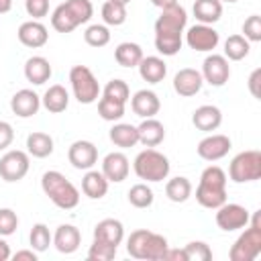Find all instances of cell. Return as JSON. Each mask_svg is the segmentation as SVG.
Wrapping results in <instances>:
<instances>
[{"label":"cell","instance_id":"1f68e13d","mask_svg":"<svg viewBox=\"0 0 261 261\" xmlns=\"http://www.w3.org/2000/svg\"><path fill=\"white\" fill-rule=\"evenodd\" d=\"M110 141L120 147V149H128V147H135L139 143V133H137V126L133 124H126V122H118L110 128Z\"/></svg>","mask_w":261,"mask_h":261},{"label":"cell","instance_id":"f35d334b","mask_svg":"<svg viewBox=\"0 0 261 261\" xmlns=\"http://www.w3.org/2000/svg\"><path fill=\"white\" fill-rule=\"evenodd\" d=\"M84 41L90 47H98L100 49V47H104V45L110 43V31L104 24H90L86 29V33H84Z\"/></svg>","mask_w":261,"mask_h":261},{"label":"cell","instance_id":"ba28073f","mask_svg":"<svg viewBox=\"0 0 261 261\" xmlns=\"http://www.w3.org/2000/svg\"><path fill=\"white\" fill-rule=\"evenodd\" d=\"M69 82H71V90L73 96L80 104H92L98 100L100 96V84L94 77L92 69L86 65H73L69 71Z\"/></svg>","mask_w":261,"mask_h":261},{"label":"cell","instance_id":"44dd1931","mask_svg":"<svg viewBox=\"0 0 261 261\" xmlns=\"http://www.w3.org/2000/svg\"><path fill=\"white\" fill-rule=\"evenodd\" d=\"M220 122H222V112H220V108H216L212 104H204V106L196 108L192 114V124L204 133L216 130L220 126Z\"/></svg>","mask_w":261,"mask_h":261},{"label":"cell","instance_id":"f5cc1de1","mask_svg":"<svg viewBox=\"0 0 261 261\" xmlns=\"http://www.w3.org/2000/svg\"><path fill=\"white\" fill-rule=\"evenodd\" d=\"M12 8V0H0V14H6Z\"/></svg>","mask_w":261,"mask_h":261},{"label":"cell","instance_id":"8d00e7d4","mask_svg":"<svg viewBox=\"0 0 261 261\" xmlns=\"http://www.w3.org/2000/svg\"><path fill=\"white\" fill-rule=\"evenodd\" d=\"M98 114H100L104 120H110V122L120 120V118L124 116V104L102 96V98L98 100Z\"/></svg>","mask_w":261,"mask_h":261},{"label":"cell","instance_id":"d6a6232c","mask_svg":"<svg viewBox=\"0 0 261 261\" xmlns=\"http://www.w3.org/2000/svg\"><path fill=\"white\" fill-rule=\"evenodd\" d=\"M165 196L171 200V202H186L190 196H192V184L188 177L184 175H177V177H171L167 184H165Z\"/></svg>","mask_w":261,"mask_h":261},{"label":"cell","instance_id":"7bdbcfd3","mask_svg":"<svg viewBox=\"0 0 261 261\" xmlns=\"http://www.w3.org/2000/svg\"><path fill=\"white\" fill-rule=\"evenodd\" d=\"M18 226V216L12 208H0V237H10Z\"/></svg>","mask_w":261,"mask_h":261},{"label":"cell","instance_id":"ffe728a7","mask_svg":"<svg viewBox=\"0 0 261 261\" xmlns=\"http://www.w3.org/2000/svg\"><path fill=\"white\" fill-rule=\"evenodd\" d=\"M130 108L141 118H153L159 112L161 102H159V98H157L155 92H151V90H139L130 98Z\"/></svg>","mask_w":261,"mask_h":261},{"label":"cell","instance_id":"f6af8a7d","mask_svg":"<svg viewBox=\"0 0 261 261\" xmlns=\"http://www.w3.org/2000/svg\"><path fill=\"white\" fill-rule=\"evenodd\" d=\"M24 8H27L29 16L43 18L49 12V0H24Z\"/></svg>","mask_w":261,"mask_h":261},{"label":"cell","instance_id":"484cf974","mask_svg":"<svg viewBox=\"0 0 261 261\" xmlns=\"http://www.w3.org/2000/svg\"><path fill=\"white\" fill-rule=\"evenodd\" d=\"M137 133H139V143H143L145 147H157L165 139V128L155 118H145L137 126Z\"/></svg>","mask_w":261,"mask_h":261},{"label":"cell","instance_id":"11a10c76","mask_svg":"<svg viewBox=\"0 0 261 261\" xmlns=\"http://www.w3.org/2000/svg\"><path fill=\"white\" fill-rule=\"evenodd\" d=\"M220 2H228L230 4V2H237V0H220Z\"/></svg>","mask_w":261,"mask_h":261},{"label":"cell","instance_id":"8fae6325","mask_svg":"<svg viewBox=\"0 0 261 261\" xmlns=\"http://www.w3.org/2000/svg\"><path fill=\"white\" fill-rule=\"evenodd\" d=\"M29 155L24 151H8L0 159V177L4 181H20L29 171Z\"/></svg>","mask_w":261,"mask_h":261},{"label":"cell","instance_id":"6da1fadb","mask_svg":"<svg viewBox=\"0 0 261 261\" xmlns=\"http://www.w3.org/2000/svg\"><path fill=\"white\" fill-rule=\"evenodd\" d=\"M188 14L179 4L161 8L159 18L155 20V49L161 55H175L181 49V33L186 29Z\"/></svg>","mask_w":261,"mask_h":261},{"label":"cell","instance_id":"60d3db41","mask_svg":"<svg viewBox=\"0 0 261 261\" xmlns=\"http://www.w3.org/2000/svg\"><path fill=\"white\" fill-rule=\"evenodd\" d=\"M184 255L186 261H210L212 259V251L204 241H192L184 247Z\"/></svg>","mask_w":261,"mask_h":261},{"label":"cell","instance_id":"836d02e7","mask_svg":"<svg viewBox=\"0 0 261 261\" xmlns=\"http://www.w3.org/2000/svg\"><path fill=\"white\" fill-rule=\"evenodd\" d=\"M249 41L243 37V35H230L226 41H224V57L230 59V61H241L249 55Z\"/></svg>","mask_w":261,"mask_h":261},{"label":"cell","instance_id":"f546056e","mask_svg":"<svg viewBox=\"0 0 261 261\" xmlns=\"http://www.w3.org/2000/svg\"><path fill=\"white\" fill-rule=\"evenodd\" d=\"M27 151H29V155H33L37 159H45L53 153V139L47 133L35 130L27 137Z\"/></svg>","mask_w":261,"mask_h":261},{"label":"cell","instance_id":"ac0fdd59","mask_svg":"<svg viewBox=\"0 0 261 261\" xmlns=\"http://www.w3.org/2000/svg\"><path fill=\"white\" fill-rule=\"evenodd\" d=\"M10 108H12V112L16 114V116H20V118H29V116H33V114H37L39 112V108H41V98L33 92V90H18L12 98H10Z\"/></svg>","mask_w":261,"mask_h":261},{"label":"cell","instance_id":"d4e9b609","mask_svg":"<svg viewBox=\"0 0 261 261\" xmlns=\"http://www.w3.org/2000/svg\"><path fill=\"white\" fill-rule=\"evenodd\" d=\"M139 67V73L145 82L149 84H159L163 82L165 73H167V65L161 57H155V55H149V57H143L141 63L137 65Z\"/></svg>","mask_w":261,"mask_h":261},{"label":"cell","instance_id":"bcb514c9","mask_svg":"<svg viewBox=\"0 0 261 261\" xmlns=\"http://www.w3.org/2000/svg\"><path fill=\"white\" fill-rule=\"evenodd\" d=\"M12 139H14V130H12L10 122L0 120V151L6 149V147L12 143Z\"/></svg>","mask_w":261,"mask_h":261},{"label":"cell","instance_id":"2e32d148","mask_svg":"<svg viewBox=\"0 0 261 261\" xmlns=\"http://www.w3.org/2000/svg\"><path fill=\"white\" fill-rule=\"evenodd\" d=\"M16 37L18 41L24 45V47H31V49H39L43 47L47 41H49V33H47V27L39 20H27L18 27L16 31Z\"/></svg>","mask_w":261,"mask_h":261},{"label":"cell","instance_id":"d590c367","mask_svg":"<svg viewBox=\"0 0 261 261\" xmlns=\"http://www.w3.org/2000/svg\"><path fill=\"white\" fill-rule=\"evenodd\" d=\"M102 18H104V22L110 24V27H120V24L126 20V6L108 0V2H104V6H102Z\"/></svg>","mask_w":261,"mask_h":261},{"label":"cell","instance_id":"681fc988","mask_svg":"<svg viewBox=\"0 0 261 261\" xmlns=\"http://www.w3.org/2000/svg\"><path fill=\"white\" fill-rule=\"evenodd\" d=\"M12 259L14 261H37V251H16L14 255H12Z\"/></svg>","mask_w":261,"mask_h":261},{"label":"cell","instance_id":"603a6c76","mask_svg":"<svg viewBox=\"0 0 261 261\" xmlns=\"http://www.w3.org/2000/svg\"><path fill=\"white\" fill-rule=\"evenodd\" d=\"M80 243H82V234H80V230L73 224H61V226H57V230L53 234V245H55V249L59 253H65V255L75 253L77 247H80Z\"/></svg>","mask_w":261,"mask_h":261},{"label":"cell","instance_id":"3957f363","mask_svg":"<svg viewBox=\"0 0 261 261\" xmlns=\"http://www.w3.org/2000/svg\"><path fill=\"white\" fill-rule=\"evenodd\" d=\"M167 247L169 245L163 234L151 232L147 228L133 230L126 241V253L135 259H147V261H161Z\"/></svg>","mask_w":261,"mask_h":261},{"label":"cell","instance_id":"7dc6e473","mask_svg":"<svg viewBox=\"0 0 261 261\" xmlns=\"http://www.w3.org/2000/svg\"><path fill=\"white\" fill-rule=\"evenodd\" d=\"M259 77H261V69H255L249 75V90H251L253 98H259Z\"/></svg>","mask_w":261,"mask_h":261},{"label":"cell","instance_id":"277c9868","mask_svg":"<svg viewBox=\"0 0 261 261\" xmlns=\"http://www.w3.org/2000/svg\"><path fill=\"white\" fill-rule=\"evenodd\" d=\"M94 14L90 0H65L51 14V27L57 33H71L80 24L88 22Z\"/></svg>","mask_w":261,"mask_h":261},{"label":"cell","instance_id":"4fadbf2b","mask_svg":"<svg viewBox=\"0 0 261 261\" xmlns=\"http://www.w3.org/2000/svg\"><path fill=\"white\" fill-rule=\"evenodd\" d=\"M220 37H218V31L212 29V24H194L188 29L186 33V43L190 45V49L194 51H212L216 49Z\"/></svg>","mask_w":261,"mask_h":261},{"label":"cell","instance_id":"ab89813d","mask_svg":"<svg viewBox=\"0 0 261 261\" xmlns=\"http://www.w3.org/2000/svg\"><path fill=\"white\" fill-rule=\"evenodd\" d=\"M104 96L110 98V100H116L120 104H126L128 98H130V90H128L124 80H110L104 86Z\"/></svg>","mask_w":261,"mask_h":261},{"label":"cell","instance_id":"30bf717a","mask_svg":"<svg viewBox=\"0 0 261 261\" xmlns=\"http://www.w3.org/2000/svg\"><path fill=\"white\" fill-rule=\"evenodd\" d=\"M216 210H218V212H216V224H218V228H222V230H226V232L245 228V226L249 224L251 214H249V210H247L245 206H241V204H226V202H224V204L218 206Z\"/></svg>","mask_w":261,"mask_h":261},{"label":"cell","instance_id":"7c38bea8","mask_svg":"<svg viewBox=\"0 0 261 261\" xmlns=\"http://www.w3.org/2000/svg\"><path fill=\"white\" fill-rule=\"evenodd\" d=\"M230 77V67H228V59L224 55H208L202 63V80L208 82L210 86H224Z\"/></svg>","mask_w":261,"mask_h":261},{"label":"cell","instance_id":"d6986e66","mask_svg":"<svg viewBox=\"0 0 261 261\" xmlns=\"http://www.w3.org/2000/svg\"><path fill=\"white\" fill-rule=\"evenodd\" d=\"M102 173H104V177L108 181H114V184L126 179V175H128V159H126V155L120 153V151L108 153L104 157V161H102Z\"/></svg>","mask_w":261,"mask_h":261},{"label":"cell","instance_id":"9a60e30c","mask_svg":"<svg viewBox=\"0 0 261 261\" xmlns=\"http://www.w3.org/2000/svg\"><path fill=\"white\" fill-rule=\"evenodd\" d=\"M67 159L75 169H92L98 161V149L92 141H75L67 151Z\"/></svg>","mask_w":261,"mask_h":261},{"label":"cell","instance_id":"f907efd6","mask_svg":"<svg viewBox=\"0 0 261 261\" xmlns=\"http://www.w3.org/2000/svg\"><path fill=\"white\" fill-rule=\"evenodd\" d=\"M6 259H10V247H8V243L0 237V261H6Z\"/></svg>","mask_w":261,"mask_h":261},{"label":"cell","instance_id":"52a82bcc","mask_svg":"<svg viewBox=\"0 0 261 261\" xmlns=\"http://www.w3.org/2000/svg\"><path fill=\"white\" fill-rule=\"evenodd\" d=\"M135 173L141 177V179H147V181H163L167 175H169V159L155 151V149H145L141 151L137 157H135Z\"/></svg>","mask_w":261,"mask_h":261},{"label":"cell","instance_id":"cb8c5ba5","mask_svg":"<svg viewBox=\"0 0 261 261\" xmlns=\"http://www.w3.org/2000/svg\"><path fill=\"white\" fill-rule=\"evenodd\" d=\"M24 77L35 86L45 84L51 77V63L41 55L29 57L27 63H24Z\"/></svg>","mask_w":261,"mask_h":261},{"label":"cell","instance_id":"4316f807","mask_svg":"<svg viewBox=\"0 0 261 261\" xmlns=\"http://www.w3.org/2000/svg\"><path fill=\"white\" fill-rule=\"evenodd\" d=\"M82 190H84V194H86L88 198L100 200V198H104L106 192H108V179L104 177L102 171L90 169V171L82 177Z\"/></svg>","mask_w":261,"mask_h":261},{"label":"cell","instance_id":"e575fe53","mask_svg":"<svg viewBox=\"0 0 261 261\" xmlns=\"http://www.w3.org/2000/svg\"><path fill=\"white\" fill-rule=\"evenodd\" d=\"M155 196H153V190L147 186V184H135L130 190H128V202L135 206V208H149L153 204Z\"/></svg>","mask_w":261,"mask_h":261},{"label":"cell","instance_id":"5b68a950","mask_svg":"<svg viewBox=\"0 0 261 261\" xmlns=\"http://www.w3.org/2000/svg\"><path fill=\"white\" fill-rule=\"evenodd\" d=\"M41 188L45 196H49V200L61 210H71L80 204L77 188L59 171H45L41 177Z\"/></svg>","mask_w":261,"mask_h":261},{"label":"cell","instance_id":"8992f818","mask_svg":"<svg viewBox=\"0 0 261 261\" xmlns=\"http://www.w3.org/2000/svg\"><path fill=\"white\" fill-rule=\"evenodd\" d=\"M261 253V210L253 212L247 230L234 241L228 251L230 261H253Z\"/></svg>","mask_w":261,"mask_h":261},{"label":"cell","instance_id":"db71d44e","mask_svg":"<svg viewBox=\"0 0 261 261\" xmlns=\"http://www.w3.org/2000/svg\"><path fill=\"white\" fill-rule=\"evenodd\" d=\"M112 2H118V4H122V6H126L130 0H112Z\"/></svg>","mask_w":261,"mask_h":261},{"label":"cell","instance_id":"4dcf8cb0","mask_svg":"<svg viewBox=\"0 0 261 261\" xmlns=\"http://www.w3.org/2000/svg\"><path fill=\"white\" fill-rule=\"evenodd\" d=\"M114 59L122 67H137L141 63V59H143V49H141V45L130 43V41L120 43L114 49Z\"/></svg>","mask_w":261,"mask_h":261},{"label":"cell","instance_id":"9c48e42d","mask_svg":"<svg viewBox=\"0 0 261 261\" xmlns=\"http://www.w3.org/2000/svg\"><path fill=\"white\" fill-rule=\"evenodd\" d=\"M228 175L234 184H247V181L259 179L261 177V153L255 149L239 153L228 165Z\"/></svg>","mask_w":261,"mask_h":261},{"label":"cell","instance_id":"c3c4849f","mask_svg":"<svg viewBox=\"0 0 261 261\" xmlns=\"http://www.w3.org/2000/svg\"><path fill=\"white\" fill-rule=\"evenodd\" d=\"M161 261H186V255H184V249H169L165 251L163 259Z\"/></svg>","mask_w":261,"mask_h":261},{"label":"cell","instance_id":"7402d4cb","mask_svg":"<svg viewBox=\"0 0 261 261\" xmlns=\"http://www.w3.org/2000/svg\"><path fill=\"white\" fill-rule=\"evenodd\" d=\"M94 239L118 247L124 239V226L116 218H104L94 226Z\"/></svg>","mask_w":261,"mask_h":261},{"label":"cell","instance_id":"5bb4252c","mask_svg":"<svg viewBox=\"0 0 261 261\" xmlns=\"http://www.w3.org/2000/svg\"><path fill=\"white\" fill-rule=\"evenodd\" d=\"M230 145L232 143H230V139L226 135H208L198 143L196 151L206 161H218L230 151Z\"/></svg>","mask_w":261,"mask_h":261},{"label":"cell","instance_id":"74e56055","mask_svg":"<svg viewBox=\"0 0 261 261\" xmlns=\"http://www.w3.org/2000/svg\"><path fill=\"white\" fill-rule=\"evenodd\" d=\"M29 241H31V247H33V251H37V253H43V251H47V249H49V245H51L53 237H51L49 228H47L43 222H39V224H35V226L31 228Z\"/></svg>","mask_w":261,"mask_h":261},{"label":"cell","instance_id":"7a4b0ae2","mask_svg":"<svg viewBox=\"0 0 261 261\" xmlns=\"http://www.w3.org/2000/svg\"><path fill=\"white\" fill-rule=\"evenodd\" d=\"M196 200L200 206L216 210L226 202V173L218 165H210L202 171L196 188Z\"/></svg>","mask_w":261,"mask_h":261},{"label":"cell","instance_id":"b9f144b4","mask_svg":"<svg viewBox=\"0 0 261 261\" xmlns=\"http://www.w3.org/2000/svg\"><path fill=\"white\" fill-rule=\"evenodd\" d=\"M116 249H118V247L94 239V243H92V247H90V251H88V259H90V261H110V259L116 257Z\"/></svg>","mask_w":261,"mask_h":261},{"label":"cell","instance_id":"816d5d0a","mask_svg":"<svg viewBox=\"0 0 261 261\" xmlns=\"http://www.w3.org/2000/svg\"><path fill=\"white\" fill-rule=\"evenodd\" d=\"M157 8H167V6H173V4H177V0H151Z\"/></svg>","mask_w":261,"mask_h":261},{"label":"cell","instance_id":"f1b7e54d","mask_svg":"<svg viewBox=\"0 0 261 261\" xmlns=\"http://www.w3.org/2000/svg\"><path fill=\"white\" fill-rule=\"evenodd\" d=\"M194 16L202 24H214L222 16V2L220 0H196L194 2Z\"/></svg>","mask_w":261,"mask_h":261},{"label":"cell","instance_id":"e0dca14e","mask_svg":"<svg viewBox=\"0 0 261 261\" xmlns=\"http://www.w3.org/2000/svg\"><path fill=\"white\" fill-rule=\"evenodd\" d=\"M202 73L198 69H192V67H184L175 73L173 77V90L184 96V98H190V96H196L200 90H202Z\"/></svg>","mask_w":261,"mask_h":261},{"label":"cell","instance_id":"ee69618b","mask_svg":"<svg viewBox=\"0 0 261 261\" xmlns=\"http://www.w3.org/2000/svg\"><path fill=\"white\" fill-rule=\"evenodd\" d=\"M243 33H245V39H247L249 43L261 41V16H259V14H251V16L243 22Z\"/></svg>","mask_w":261,"mask_h":261},{"label":"cell","instance_id":"83f0119b","mask_svg":"<svg viewBox=\"0 0 261 261\" xmlns=\"http://www.w3.org/2000/svg\"><path fill=\"white\" fill-rule=\"evenodd\" d=\"M41 104H43L49 112L59 114V112H63V110L67 108V104H69V94H67V90H65L63 86H59V84L49 86L47 92H45L43 98H41Z\"/></svg>","mask_w":261,"mask_h":261}]
</instances>
